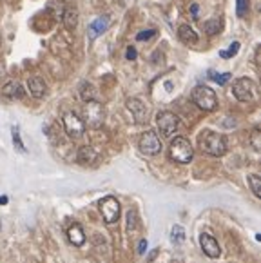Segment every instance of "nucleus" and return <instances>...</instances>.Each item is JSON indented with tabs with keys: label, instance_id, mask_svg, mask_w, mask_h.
I'll list each match as a JSON object with an SVG mask.
<instances>
[{
	"label": "nucleus",
	"instance_id": "1",
	"mask_svg": "<svg viewBox=\"0 0 261 263\" xmlns=\"http://www.w3.org/2000/svg\"><path fill=\"white\" fill-rule=\"evenodd\" d=\"M199 147H201V151L211 156H223L227 152V140L220 132L207 129L199 134Z\"/></svg>",
	"mask_w": 261,
	"mask_h": 263
},
{
	"label": "nucleus",
	"instance_id": "2",
	"mask_svg": "<svg viewBox=\"0 0 261 263\" xmlns=\"http://www.w3.org/2000/svg\"><path fill=\"white\" fill-rule=\"evenodd\" d=\"M193 102L198 105L201 111H214L218 107V98L209 85H196L191 93Z\"/></svg>",
	"mask_w": 261,
	"mask_h": 263
},
{
	"label": "nucleus",
	"instance_id": "3",
	"mask_svg": "<svg viewBox=\"0 0 261 263\" xmlns=\"http://www.w3.org/2000/svg\"><path fill=\"white\" fill-rule=\"evenodd\" d=\"M169 154H171V158L174 160V162H178V164H189L194 156V149L187 138L176 136V138L171 142Z\"/></svg>",
	"mask_w": 261,
	"mask_h": 263
},
{
	"label": "nucleus",
	"instance_id": "4",
	"mask_svg": "<svg viewBox=\"0 0 261 263\" xmlns=\"http://www.w3.org/2000/svg\"><path fill=\"white\" fill-rule=\"evenodd\" d=\"M156 124H158L160 132L163 134L165 138L174 136L179 129V118L171 111H163L156 116Z\"/></svg>",
	"mask_w": 261,
	"mask_h": 263
},
{
	"label": "nucleus",
	"instance_id": "5",
	"mask_svg": "<svg viewBox=\"0 0 261 263\" xmlns=\"http://www.w3.org/2000/svg\"><path fill=\"white\" fill-rule=\"evenodd\" d=\"M232 93L240 102H250L256 97V83L250 78H238L232 83Z\"/></svg>",
	"mask_w": 261,
	"mask_h": 263
},
{
	"label": "nucleus",
	"instance_id": "6",
	"mask_svg": "<svg viewBox=\"0 0 261 263\" xmlns=\"http://www.w3.org/2000/svg\"><path fill=\"white\" fill-rule=\"evenodd\" d=\"M62 124H64V129H65V132H67L71 138H80V136L83 134V131H85V125H83V122L80 120V116H78V115H75L73 111L64 113Z\"/></svg>",
	"mask_w": 261,
	"mask_h": 263
},
{
	"label": "nucleus",
	"instance_id": "7",
	"mask_svg": "<svg viewBox=\"0 0 261 263\" xmlns=\"http://www.w3.org/2000/svg\"><path fill=\"white\" fill-rule=\"evenodd\" d=\"M100 213H102L105 223H116L120 218V203L114 196H105L100 201Z\"/></svg>",
	"mask_w": 261,
	"mask_h": 263
},
{
	"label": "nucleus",
	"instance_id": "8",
	"mask_svg": "<svg viewBox=\"0 0 261 263\" xmlns=\"http://www.w3.org/2000/svg\"><path fill=\"white\" fill-rule=\"evenodd\" d=\"M140 151L147 154V156H154L162 151V142H160L158 134L154 131H147L142 134L140 138Z\"/></svg>",
	"mask_w": 261,
	"mask_h": 263
},
{
	"label": "nucleus",
	"instance_id": "9",
	"mask_svg": "<svg viewBox=\"0 0 261 263\" xmlns=\"http://www.w3.org/2000/svg\"><path fill=\"white\" fill-rule=\"evenodd\" d=\"M85 120L91 127H100L103 122V107L100 102L91 100L85 102Z\"/></svg>",
	"mask_w": 261,
	"mask_h": 263
},
{
	"label": "nucleus",
	"instance_id": "10",
	"mask_svg": "<svg viewBox=\"0 0 261 263\" xmlns=\"http://www.w3.org/2000/svg\"><path fill=\"white\" fill-rule=\"evenodd\" d=\"M125 105H127V109L130 111V115H132L136 124H145V122H147V118H149V107H147L142 100L129 98V100L125 102Z\"/></svg>",
	"mask_w": 261,
	"mask_h": 263
},
{
	"label": "nucleus",
	"instance_id": "11",
	"mask_svg": "<svg viewBox=\"0 0 261 263\" xmlns=\"http://www.w3.org/2000/svg\"><path fill=\"white\" fill-rule=\"evenodd\" d=\"M199 245H201V250H203L209 258H220L221 254L220 245L216 242V238H212L211 234L201 232V234H199Z\"/></svg>",
	"mask_w": 261,
	"mask_h": 263
},
{
	"label": "nucleus",
	"instance_id": "12",
	"mask_svg": "<svg viewBox=\"0 0 261 263\" xmlns=\"http://www.w3.org/2000/svg\"><path fill=\"white\" fill-rule=\"evenodd\" d=\"M28 85H29V93H31L34 98H42L46 93H48V85H46V82H44L42 78H38V76L29 78Z\"/></svg>",
	"mask_w": 261,
	"mask_h": 263
},
{
	"label": "nucleus",
	"instance_id": "13",
	"mask_svg": "<svg viewBox=\"0 0 261 263\" xmlns=\"http://www.w3.org/2000/svg\"><path fill=\"white\" fill-rule=\"evenodd\" d=\"M0 93L7 98H22L24 97V89H22V85L18 82H13V80L4 83V85H2V89H0Z\"/></svg>",
	"mask_w": 261,
	"mask_h": 263
},
{
	"label": "nucleus",
	"instance_id": "14",
	"mask_svg": "<svg viewBox=\"0 0 261 263\" xmlns=\"http://www.w3.org/2000/svg\"><path fill=\"white\" fill-rule=\"evenodd\" d=\"M107 28H109V20H107V16H100V18H97L95 22H91L89 38H97L98 35L105 33V31H107Z\"/></svg>",
	"mask_w": 261,
	"mask_h": 263
},
{
	"label": "nucleus",
	"instance_id": "15",
	"mask_svg": "<svg viewBox=\"0 0 261 263\" xmlns=\"http://www.w3.org/2000/svg\"><path fill=\"white\" fill-rule=\"evenodd\" d=\"M67 236H69V242L73 243V245H76V247L83 245V242H85V234H83L82 227H80L78 223H73V225L69 227Z\"/></svg>",
	"mask_w": 261,
	"mask_h": 263
},
{
	"label": "nucleus",
	"instance_id": "16",
	"mask_svg": "<svg viewBox=\"0 0 261 263\" xmlns=\"http://www.w3.org/2000/svg\"><path fill=\"white\" fill-rule=\"evenodd\" d=\"M98 158V152L93 149V147H82L80 151H78V162L82 164V165H91V164H95Z\"/></svg>",
	"mask_w": 261,
	"mask_h": 263
},
{
	"label": "nucleus",
	"instance_id": "17",
	"mask_svg": "<svg viewBox=\"0 0 261 263\" xmlns=\"http://www.w3.org/2000/svg\"><path fill=\"white\" fill-rule=\"evenodd\" d=\"M178 38L183 44H196L198 42V35H196V31H194L191 26H179L178 28Z\"/></svg>",
	"mask_w": 261,
	"mask_h": 263
},
{
	"label": "nucleus",
	"instance_id": "18",
	"mask_svg": "<svg viewBox=\"0 0 261 263\" xmlns=\"http://www.w3.org/2000/svg\"><path fill=\"white\" fill-rule=\"evenodd\" d=\"M64 26H65V28L67 29H75L76 26H78V15H76V11L75 9H65V11H64Z\"/></svg>",
	"mask_w": 261,
	"mask_h": 263
},
{
	"label": "nucleus",
	"instance_id": "19",
	"mask_svg": "<svg viewBox=\"0 0 261 263\" xmlns=\"http://www.w3.org/2000/svg\"><path fill=\"white\" fill-rule=\"evenodd\" d=\"M203 29H205V33H207L209 36L218 35V33L221 31V20H220V18H211V20L205 22Z\"/></svg>",
	"mask_w": 261,
	"mask_h": 263
},
{
	"label": "nucleus",
	"instance_id": "20",
	"mask_svg": "<svg viewBox=\"0 0 261 263\" xmlns=\"http://www.w3.org/2000/svg\"><path fill=\"white\" fill-rule=\"evenodd\" d=\"M248 185L252 189V193H254L256 198H261V178L260 176H256V174H248Z\"/></svg>",
	"mask_w": 261,
	"mask_h": 263
},
{
	"label": "nucleus",
	"instance_id": "21",
	"mask_svg": "<svg viewBox=\"0 0 261 263\" xmlns=\"http://www.w3.org/2000/svg\"><path fill=\"white\" fill-rule=\"evenodd\" d=\"M80 95H82V98L85 102H91V100L97 98V91H95V87L91 83H83L82 89H80Z\"/></svg>",
	"mask_w": 261,
	"mask_h": 263
},
{
	"label": "nucleus",
	"instance_id": "22",
	"mask_svg": "<svg viewBox=\"0 0 261 263\" xmlns=\"http://www.w3.org/2000/svg\"><path fill=\"white\" fill-rule=\"evenodd\" d=\"M136 227H138V213L134 209H129L127 211V232L136 230Z\"/></svg>",
	"mask_w": 261,
	"mask_h": 263
},
{
	"label": "nucleus",
	"instance_id": "23",
	"mask_svg": "<svg viewBox=\"0 0 261 263\" xmlns=\"http://www.w3.org/2000/svg\"><path fill=\"white\" fill-rule=\"evenodd\" d=\"M209 78H212L214 82H218L220 85H225V83L232 78V75H230V73H223V75H220V73H216V71L211 69L209 71Z\"/></svg>",
	"mask_w": 261,
	"mask_h": 263
},
{
	"label": "nucleus",
	"instance_id": "24",
	"mask_svg": "<svg viewBox=\"0 0 261 263\" xmlns=\"http://www.w3.org/2000/svg\"><path fill=\"white\" fill-rule=\"evenodd\" d=\"M238 51H240V44H238V42H234V44L228 49H221L220 56L227 60V58H232V56H236V53H238Z\"/></svg>",
	"mask_w": 261,
	"mask_h": 263
},
{
	"label": "nucleus",
	"instance_id": "25",
	"mask_svg": "<svg viewBox=\"0 0 261 263\" xmlns=\"http://www.w3.org/2000/svg\"><path fill=\"white\" fill-rule=\"evenodd\" d=\"M11 132H13V144L15 147L18 149L20 152H26V147H24V144H22V138H20V129L15 125L13 129H11Z\"/></svg>",
	"mask_w": 261,
	"mask_h": 263
},
{
	"label": "nucleus",
	"instance_id": "26",
	"mask_svg": "<svg viewBox=\"0 0 261 263\" xmlns=\"http://www.w3.org/2000/svg\"><path fill=\"white\" fill-rule=\"evenodd\" d=\"M248 13V0H236V15L243 18Z\"/></svg>",
	"mask_w": 261,
	"mask_h": 263
},
{
	"label": "nucleus",
	"instance_id": "27",
	"mask_svg": "<svg viewBox=\"0 0 261 263\" xmlns=\"http://www.w3.org/2000/svg\"><path fill=\"white\" fill-rule=\"evenodd\" d=\"M185 242V230L176 225V227L172 229V243H183Z\"/></svg>",
	"mask_w": 261,
	"mask_h": 263
},
{
	"label": "nucleus",
	"instance_id": "28",
	"mask_svg": "<svg viewBox=\"0 0 261 263\" xmlns=\"http://www.w3.org/2000/svg\"><path fill=\"white\" fill-rule=\"evenodd\" d=\"M156 35V31L154 29H147V31H140L136 35V40L138 42H145V40H149V38H152V36Z\"/></svg>",
	"mask_w": 261,
	"mask_h": 263
},
{
	"label": "nucleus",
	"instance_id": "29",
	"mask_svg": "<svg viewBox=\"0 0 261 263\" xmlns=\"http://www.w3.org/2000/svg\"><path fill=\"white\" fill-rule=\"evenodd\" d=\"M250 144H252V147H254L256 151H260V131H258V129H254V132H252Z\"/></svg>",
	"mask_w": 261,
	"mask_h": 263
},
{
	"label": "nucleus",
	"instance_id": "30",
	"mask_svg": "<svg viewBox=\"0 0 261 263\" xmlns=\"http://www.w3.org/2000/svg\"><path fill=\"white\" fill-rule=\"evenodd\" d=\"M191 16H193L194 20H198L199 18V6L198 4H191Z\"/></svg>",
	"mask_w": 261,
	"mask_h": 263
},
{
	"label": "nucleus",
	"instance_id": "31",
	"mask_svg": "<svg viewBox=\"0 0 261 263\" xmlns=\"http://www.w3.org/2000/svg\"><path fill=\"white\" fill-rule=\"evenodd\" d=\"M127 60H136V49L132 48V46H129V48H127Z\"/></svg>",
	"mask_w": 261,
	"mask_h": 263
},
{
	"label": "nucleus",
	"instance_id": "32",
	"mask_svg": "<svg viewBox=\"0 0 261 263\" xmlns=\"http://www.w3.org/2000/svg\"><path fill=\"white\" fill-rule=\"evenodd\" d=\"M145 250H147V240H142L138 243V254H145Z\"/></svg>",
	"mask_w": 261,
	"mask_h": 263
},
{
	"label": "nucleus",
	"instance_id": "33",
	"mask_svg": "<svg viewBox=\"0 0 261 263\" xmlns=\"http://www.w3.org/2000/svg\"><path fill=\"white\" fill-rule=\"evenodd\" d=\"M156 254H158V250H152L151 256H149V262H151V260H154V258H156Z\"/></svg>",
	"mask_w": 261,
	"mask_h": 263
},
{
	"label": "nucleus",
	"instance_id": "34",
	"mask_svg": "<svg viewBox=\"0 0 261 263\" xmlns=\"http://www.w3.org/2000/svg\"><path fill=\"white\" fill-rule=\"evenodd\" d=\"M0 203H2V205H6V203H7V198H6V196H2V198H0Z\"/></svg>",
	"mask_w": 261,
	"mask_h": 263
}]
</instances>
